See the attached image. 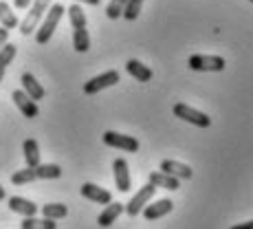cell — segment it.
Wrapping results in <instances>:
<instances>
[{
  "label": "cell",
  "mask_w": 253,
  "mask_h": 229,
  "mask_svg": "<svg viewBox=\"0 0 253 229\" xmlns=\"http://www.w3.org/2000/svg\"><path fill=\"white\" fill-rule=\"evenodd\" d=\"M64 4H51V7L46 9V16H44V20H42L40 24H38V29H36V42L38 45H46L48 40L53 38V33H55V27L60 24L62 20V16H64Z\"/></svg>",
  "instance_id": "cell-1"
},
{
  "label": "cell",
  "mask_w": 253,
  "mask_h": 229,
  "mask_svg": "<svg viewBox=\"0 0 253 229\" xmlns=\"http://www.w3.org/2000/svg\"><path fill=\"white\" fill-rule=\"evenodd\" d=\"M48 4H51V0H33V4L29 7L27 16H24V20L18 24L20 27V33L22 36H29V33H33L38 29V24H40V20L44 18Z\"/></svg>",
  "instance_id": "cell-2"
},
{
  "label": "cell",
  "mask_w": 253,
  "mask_h": 229,
  "mask_svg": "<svg viewBox=\"0 0 253 229\" xmlns=\"http://www.w3.org/2000/svg\"><path fill=\"white\" fill-rule=\"evenodd\" d=\"M187 66L192 71H201V73H220L225 71L227 62L220 55H192L187 60Z\"/></svg>",
  "instance_id": "cell-3"
},
{
  "label": "cell",
  "mask_w": 253,
  "mask_h": 229,
  "mask_svg": "<svg viewBox=\"0 0 253 229\" xmlns=\"http://www.w3.org/2000/svg\"><path fill=\"white\" fill-rule=\"evenodd\" d=\"M154 192H157V187H154L152 183L143 185V187H141L139 192L134 194V196L128 201V205H124V212H128V216H139V214H141V209H143V207L148 205L150 201H152Z\"/></svg>",
  "instance_id": "cell-4"
},
{
  "label": "cell",
  "mask_w": 253,
  "mask_h": 229,
  "mask_svg": "<svg viewBox=\"0 0 253 229\" xmlns=\"http://www.w3.org/2000/svg\"><path fill=\"white\" fill-rule=\"evenodd\" d=\"M174 117H178V119L187 121V124H192V126H198V128H209V124H211V119H209L205 113H201V110L192 108V106H187V104L174 106Z\"/></svg>",
  "instance_id": "cell-5"
},
{
  "label": "cell",
  "mask_w": 253,
  "mask_h": 229,
  "mask_svg": "<svg viewBox=\"0 0 253 229\" xmlns=\"http://www.w3.org/2000/svg\"><path fill=\"white\" fill-rule=\"evenodd\" d=\"M104 143L110 145V148H119L126 150V152H139V141L130 135H121L115 133V130H106L104 133Z\"/></svg>",
  "instance_id": "cell-6"
},
{
  "label": "cell",
  "mask_w": 253,
  "mask_h": 229,
  "mask_svg": "<svg viewBox=\"0 0 253 229\" xmlns=\"http://www.w3.org/2000/svg\"><path fill=\"white\" fill-rule=\"evenodd\" d=\"M117 82H119V73H117V71H106V73H101V75H97V77H92V80L86 82V84H84V92H86V95H97L99 91L115 86Z\"/></svg>",
  "instance_id": "cell-7"
},
{
  "label": "cell",
  "mask_w": 253,
  "mask_h": 229,
  "mask_svg": "<svg viewBox=\"0 0 253 229\" xmlns=\"http://www.w3.org/2000/svg\"><path fill=\"white\" fill-rule=\"evenodd\" d=\"M113 174H115L117 189H119V192H130V187H132V179H130L128 161H126V159H115Z\"/></svg>",
  "instance_id": "cell-8"
},
{
  "label": "cell",
  "mask_w": 253,
  "mask_h": 229,
  "mask_svg": "<svg viewBox=\"0 0 253 229\" xmlns=\"http://www.w3.org/2000/svg\"><path fill=\"white\" fill-rule=\"evenodd\" d=\"M11 99H13V104L18 106V110H20V113L27 117V119H33V117L40 115L38 101H33L24 91H13V92H11Z\"/></svg>",
  "instance_id": "cell-9"
},
{
  "label": "cell",
  "mask_w": 253,
  "mask_h": 229,
  "mask_svg": "<svg viewBox=\"0 0 253 229\" xmlns=\"http://www.w3.org/2000/svg\"><path fill=\"white\" fill-rule=\"evenodd\" d=\"M80 192H82L84 198H88V201H92V203H99V205H108V203L113 201V194H110L108 189L95 185V183H84L80 187Z\"/></svg>",
  "instance_id": "cell-10"
},
{
  "label": "cell",
  "mask_w": 253,
  "mask_h": 229,
  "mask_svg": "<svg viewBox=\"0 0 253 229\" xmlns=\"http://www.w3.org/2000/svg\"><path fill=\"white\" fill-rule=\"evenodd\" d=\"M161 172H165V174H169V177H174V179H192V174H194V170L189 168V165H185V163H181V161H172V159H165V161H161Z\"/></svg>",
  "instance_id": "cell-11"
},
{
  "label": "cell",
  "mask_w": 253,
  "mask_h": 229,
  "mask_svg": "<svg viewBox=\"0 0 253 229\" xmlns=\"http://www.w3.org/2000/svg\"><path fill=\"white\" fill-rule=\"evenodd\" d=\"M172 209H174V203L169 201V198H161V201H154L152 205H145L141 209V214L145 216V221H157V218L169 214Z\"/></svg>",
  "instance_id": "cell-12"
},
{
  "label": "cell",
  "mask_w": 253,
  "mask_h": 229,
  "mask_svg": "<svg viewBox=\"0 0 253 229\" xmlns=\"http://www.w3.org/2000/svg\"><path fill=\"white\" fill-rule=\"evenodd\" d=\"M9 209L16 214H20V216H36L38 212H40V207L36 205L33 201H29V198H22V196H11L9 198Z\"/></svg>",
  "instance_id": "cell-13"
},
{
  "label": "cell",
  "mask_w": 253,
  "mask_h": 229,
  "mask_svg": "<svg viewBox=\"0 0 253 229\" xmlns=\"http://www.w3.org/2000/svg\"><path fill=\"white\" fill-rule=\"evenodd\" d=\"M20 82H22V91L27 92L29 97H31L33 101H40V99H44V89H42V84L36 80V77L31 75V73H22V77H20Z\"/></svg>",
  "instance_id": "cell-14"
},
{
  "label": "cell",
  "mask_w": 253,
  "mask_h": 229,
  "mask_svg": "<svg viewBox=\"0 0 253 229\" xmlns=\"http://www.w3.org/2000/svg\"><path fill=\"white\" fill-rule=\"evenodd\" d=\"M124 214V203H113L110 201L108 205H106V209L99 214V218H97V223H99L101 227H110L113 223L117 221V218Z\"/></svg>",
  "instance_id": "cell-15"
},
{
  "label": "cell",
  "mask_w": 253,
  "mask_h": 229,
  "mask_svg": "<svg viewBox=\"0 0 253 229\" xmlns=\"http://www.w3.org/2000/svg\"><path fill=\"white\" fill-rule=\"evenodd\" d=\"M22 154L27 161V168H38L40 165V145L36 139H27L22 143Z\"/></svg>",
  "instance_id": "cell-16"
},
{
  "label": "cell",
  "mask_w": 253,
  "mask_h": 229,
  "mask_svg": "<svg viewBox=\"0 0 253 229\" xmlns=\"http://www.w3.org/2000/svg\"><path fill=\"white\" fill-rule=\"evenodd\" d=\"M126 71H128V75H132L137 82H150L152 80V71H150L148 66H145L143 62H139V60H128Z\"/></svg>",
  "instance_id": "cell-17"
},
{
  "label": "cell",
  "mask_w": 253,
  "mask_h": 229,
  "mask_svg": "<svg viewBox=\"0 0 253 229\" xmlns=\"http://www.w3.org/2000/svg\"><path fill=\"white\" fill-rule=\"evenodd\" d=\"M150 183L154 185V187H163V189H178V179L169 177V174L165 172H152L150 174Z\"/></svg>",
  "instance_id": "cell-18"
},
{
  "label": "cell",
  "mask_w": 253,
  "mask_h": 229,
  "mask_svg": "<svg viewBox=\"0 0 253 229\" xmlns=\"http://www.w3.org/2000/svg\"><path fill=\"white\" fill-rule=\"evenodd\" d=\"M36 177L42 181H51V179H60L62 177V168L57 163H40L36 168Z\"/></svg>",
  "instance_id": "cell-19"
},
{
  "label": "cell",
  "mask_w": 253,
  "mask_h": 229,
  "mask_svg": "<svg viewBox=\"0 0 253 229\" xmlns=\"http://www.w3.org/2000/svg\"><path fill=\"white\" fill-rule=\"evenodd\" d=\"M0 24H2L4 29H16L20 20H18V16L13 13V9L9 7L4 0H0Z\"/></svg>",
  "instance_id": "cell-20"
},
{
  "label": "cell",
  "mask_w": 253,
  "mask_h": 229,
  "mask_svg": "<svg viewBox=\"0 0 253 229\" xmlns=\"http://www.w3.org/2000/svg\"><path fill=\"white\" fill-rule=\"evenodd\" d=\"M20 229H57V223L51 218H36V216H27L20 223Z\"/></svg>",
  "instance_id": "cell-21"
},
{
  "label": "cell",
  "mask_w": 253,
  "mask_h": 229,
  "mask_svg": "<svg viewBox=\"0 0 253 229\" xmlns=\"http://www.w3.org/2000/svg\"><path fill=\"white\" fill-rule=\"evenodd\" d=\"M66 214H69V207L64 203H46V205H42V216L51 218V221H60Z\"/></svg>",
  "instance_id": "cell-22"
},
{
  "label": "cell",
  "mask_w": 253,
  "mask_h": 229,
  "mask_svg": "<svg viewBox=\"0 0 253 229\" xmlns=\"http://www.w3.org/2000/svg\"><path fill=\"white\" fill-rule=\"evenodd\" d=\"M73 46L77 53H86L90 48V36L86 29H75L73 31Z\"/></svg>",
  "instance_id": "cell-23"
},
{
  "label": "cell",
  "mask_w": 253,
  "mask_h": 229,
  "mask_svg": "<svg viewBox=\"0 0 253 229\" xmlns=\"http://www.w3.org/2000/svg\"><path fill=\"white\" fill-rule=\"evenodd\" d=\"M66 13H69V20L73 24V29H86V13L84 9L80 7V4H71L69 9H66Z\"/></svg>",
  "instance_id": "cell-24"
},
{
  "label": "cell",
  "mask_w": 253,
  "mask_h": 229,
  "mask_svg": "<svg viewBox=\"0 0 253 229\" xmlns=\"http://www.w3.org/2000/svg\"><path fill=\"white\" fill-rule=\"evenodd\" d=\"M33 181H38L36 168H24V170H18V172L11 174L13 185H27V183H33Z\"/></svg>",
  "instance_id": "cell-25"
},
{
  "label": "cell",
  "mask_w": 253,
  "mask_h": 229,
  "mask_svg": "<svg viewBox=\"0 0 253 229\" xmlns=\"http://www.w3.org/2000/svg\"><path fill=\"white\" fill-rule=\"evenodd\" d=\"M141 7H143V0H128L126 2V7H124V13L121 16L126 18V20H137L139 18V13H141Z\"/></svg>",
  "instance_id": "cell-26"
},
{
  "label": "cell",
  "mask_w": 253,
  "mask_h": 229,
  "mask_svg": "<svg viewBox=\"0 0 253 229\" xmlns=\"http://www.w3.org/2000/svg\"><path fill=\"white\" fill-rule=\"evenodd\" d=\"M128 0H110L108 7H106V16L110 18V20H117V18L124 13V7Z\"/></svg>",
  "instance_id": "cell-27"
},
{
  "label": "cell",
  "mask_w": 253,
  "mask_h": 229,
  "mask_svg": "<svg viewBox=\"0 0 253 229\" xmlns=\"http://www.w3.org/2000/svg\"><path fill=\"white\" fill-rule=\"evenodd\" d=\"M9 42V29H4V27H0V48H2L4 45Z\"/></svg>",
  "instance_id": "cell-28"
},
{
  "label": "cell",
  "mask_w": 253,
  "mask_h": 229,
  "mask_svg": "<svg viewBox=\"0 0 253 229\" xmlns=\"http://www.w3.org/2000/svg\"><path fill=\"white\" fill-rule=\"evenodd\" d=\"M13 4H16V9H29L31 0H13Z\"/></svg>",
  "instance_id": "cell-29"
},
{
  "label": "cell",
  "mask_w": 253,
  "mask_h": 229,
  "mask_svg": "<svg viewBox=\"0 0 253 229\" xmlns=\"http://www.w3.org/2000/svg\"><path fill=\"white\" fill-rule=\"evenodd\" d=\"M231 229H253V221H247V223H240V225H233Z\"/></svg>",
  "instance_id": "cell-30"
},
{
  "label": "cell",
  "mask_w": 253,
  "mask_h": 229,
  "mask_svg": "<svg viewBox=\"0 0 253 229\" xmlns=\"http://www.w3.org/2000/svg\"><path fill=\"white\" fill-rule=\"evenodd\" d=\"M77 2H84V4H92V7H97L101 0H77Z\"/></svg>",
  "instance_id": "cell-31"
},
{
  "label": "cell",
  "mask_w": 253,
  "mask_h": 229,
  "mask_svg": "<svg viewBox=\"0 0 253 229\" xmlns=\"http://www.w3.org/2000/svg\"><path fill=\"white\" fill-rule=\"evenodd\" d=\"M4 196H7V194H4V187L0 185V201H4Z\"/></svg>",
  "instance_id": "cell-32"
},
{
  "label": "cell",
  "mask_w": 253,
  "mask_h": 229,
  "mask_svg": "<svg viewBox=\"0 0 253 229\" xmlns=\"http://www.w3.org/2000/svg\"><path fill=\"white\" fill-rule=\"evenodd\" d=\"M249 2H253V0H249Z\"/></svg>",
  "instance_id": "cell-33"
}]
</instances>
